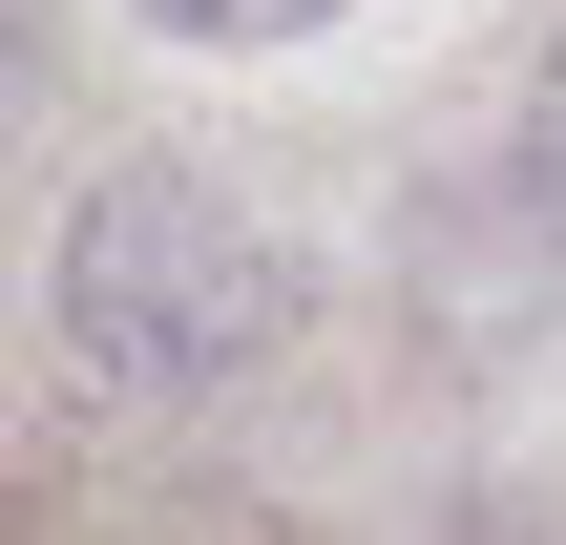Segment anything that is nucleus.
Here are the masks:
<instances>
[{
  "mask_svg": "<svg viewBox=\"0 0 566 545\" xmlns=\"http://www.w3.org/2000/svg\"><path fill=\"white\" fill-rule=\"evenodd\" d=\"M294 315H315V273L210 147H126L63 210V378L126 399V420H210Z\"/></svg>",
  "mask_w": 566,
  "mask_h": 545,
  "instance_id": "obj_1",
  "label": "nucleus"
},
{
  "mask_svg": "<svg viewBox=\"0 0 566 545\" xmlns=\"http://www.w3.org/2000/svg\"><path fill=\"white\" fill-rule=\"evenodd\" d=\"M420 315H441V357H483V336H546L566 315V210L483 147L441 210H420Z\"/></svg>",
  "mask_w": 566,
  "mask_h": 545,
  "instance_id": "obj_2",
  "label": "nucleus"
},
{
  "mask_svg": "<svg viewBox=\"0 0 566 545\" xmlns=\"http://www.w3.org/2000/svg\"><path fill=\"white\" fill-rule=\"evenodd\" d=\"M504 168H525V189H546V210H566V42H546V63H525V105H504Z\"/></svg>",
  "mask_w": 566,
  "mask_h": 545,
  "instance_id": "obj_3",
  "label": "nucleus"
},
{
  "mask_svg": "<svg viewBox=\"0 0 566 545\" xmlns=\"http://www.w3.org/2000/svg\"><path fill=\"white\" fill-rule=\"evenodd\" d=\"M147 21H168V42H315L336 0H147Z\"/></svg>",
  "mask_w": 566,
  "mask_h": 545,
  "instance_id": "obj_4",
  "label": "nucleus"
}]
</instances>
